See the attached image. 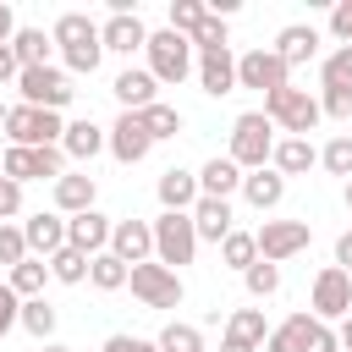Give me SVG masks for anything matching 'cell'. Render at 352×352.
<instances>
[{
    "label": "cell",
    "mask_w": 352,
    "mask_h": 352,
    "mask_svg": "<svg viewBox=\"0 0 352 352\" xmlns=\"http://www.w3.org/2000/svg\"><path fill=\"white\" fill-rule=\"evenodd\" d=\"M275 121L264 116V110H242L236 121H231V160L242 165V170H264L270 165V154H275Z\"/></svg>",
    "instance_id": "obj_1"
},
{
    "label": "cell",
    "mask_w": 352,
    "mask_h": 352,
    "mask_svg": "<svg viewBox=\"0 0 352 352\" xmlns=\"http://www.w3.org/2000/svg\"><path fill=\"white\" fill-rule=\"evenodd\" d=\"M264 352H341V341H336V330H330L324 319H314V314H292L286 324L270 330Z\"/></svg>",
    "instance_id": "obj_2"
},
{
    "label": "cell",
    "mask_w": 352,
    "mask_h": 352,
    "mask_svg": "<svg viewBox=\"0 0 352 352\" xmlns=\"http://www.w3.org/2000/svg\"><path fill=\"white\" fill-rule=\"evenodd\" d=\"M264 116H270L286 138H308V132L324 121V110H319V99H314L308 88H280V94H270V99H264Z\"/></svg>",
    "instance_id": "obj_3"
},
{
    "label": "cell",
    "mask_w": 352,
    "mask_h": 352,
    "mask_svg": "<svg viewBox=\"0 0 352 352\" xmlns=\"http://www.w3.org/2000/svg\"><path fill=\"white\" fill-rule=\"evenodd\" d=\"M6 138H11V148H50V143L66 138V121H60V110L11 104V116H6Z\"/></svg>",
    "instance_id": "obj_4"
},
{
    "label": "cell",
    "mask_w": 352,
    "mask_h": 352,
    "mask_svg": "<svg viewBox=\"0 0 352 352\" xmlns=\"http://www.w3.org/2000/svg\"><path fill=\"white\" fill-rule=\"evenodd\" d=\"M0 176L11 182H60L66 176V148L50 143V148H6L0 154Z\"/></svg>",
    "instance_id": "obj_5"
},
{
    "label": "cell",
    "mask_w": 352,
    "mask_h": 352,
    "mask_svg": "<svg viewBox=\"0 0 352 352\" xmlns=\"http://www.w3.org/2000/svg\"><path fill=\"white\" fill-rule=\"evenodd\" d=\"M148 72H154V82H182L187 72H192V38H182V33H170V28H160V33H148Z\"/></svg>",
    "instance_id": "obj_6"
},
{
    "label": "cell",
    "mask_w": 352,
    "mask_h": 352,
    "mask_svg": "<svg viewBox=\"0 0 352 352\" xmlns=\"http://www.w3.org/2000/svg\"><path fill=\"white\" fill-rule=\"evenodd\" d=\"M16 88H22V104H33V110H66V104L77 99L72 77H66L60 66H28V72L16 77Z\"/></svg>",
    "instance_id": "obj_7"
},
{
    "label": "cell",
    "mask_w": 352,
    "mask_h": 352,
    "mask_svg": "<svg viewBox=\"0 0 352 352\" xmlns=\"http://www.w3.org/2000/svg\"><path fill=\"white\" fill-rule=\"evenodd\" d=\"M192 253H198V231H192V214H160L154 220V258L165 264V270H182V264H192Z\"/></svg>",
    "instance_id": "obj_8"
},
{
    "label": "cell",
    "mask_w": 352,
    "mask_h": 352,
    "mask_svg": "<svg viewBox=\"0 0 352 352\" xmlns=\"http://www.w3.org/2000/svg\"><path fill=\"white\" fill-rule=\"evenodd\" d=\"M236 88H258L264 99L270 94H280V88H292V66L275 55V50H248V55H236Z\"/></svg>",
    "instance_id": "obj_9"
},
{
    "label": "cell",
    "mask_w": 352,
    "mask_h": 352,
    "mask_svg": "<svg viewBox=\"0 0 352 352\" xmlns=\"http://www.w3.org/2000/svg\"><path fill=\"white\" fill-rule=\"evenodd\" d=\"M132 297L143 302V308H182V275L176 270H165L160 258H148V264H132Z\"/></svg>",
    "instance_id": "obj_10"
},
{
    "label": "cell",
    "mask_w": 352,
    "mask_h": 352,
    "mask_svg": "<svg viewBox=\"0 0 352 352\" xmlns=\"http://www.w3.org/2000/svg\"><path fill=\"white\" fill-rule=\"evenodd\" d=\"M253 236H258V258H264V264H286V258H297V253L314 242L308 220H264Z\"/></svg>",
    "instance_id": "obj_11"
},
{
    "label": "cell",
    "mask_w": 352,
    "mask_h": 352,
    "mask_svg": "<svg viewBox=\"0 0 352 352\" xmlns=\"http://www.w3.org/2000/svg\"><path fill=\"white\" fill-rule=\"evenodd\" d=\"M352 314V275L341 270V264H324L319 275H314V319H346Z\"/></svg>",
    "instance_id": "obj_12"
},
{
    "label": "cell",
    "mask_w": 352,
    "mask_h": 352,
    "mask_svg": "<svg viewBox=\"0 0 352 352\" xmlns=\"http://www.w3.org/2000/svg\"><path fill=\"white\" fill-rule=\"evenodd\" d=\"M110 231H116V220H110V214H99V209L72 214V220H66V248H77V253L99 258V253H110Z\"/></svg>",
    "instance_id": "obj_13"
},
{
    "label": "cell",
    "mask_w": 352,
    "mask_h": 352,
    "mask_svg": "<svg viewBox=\"0 0 352 352\" xmlns=\"http://www.w3.org/2000/svg\"><path fill=\"white\" fill-rule=\"evenodd\" d=\"M110 253H116L126 270H132V264H148V258H154V220H116Z\"/></svg>",
    "instance_id": "obj_14"
},
{
    "label": "cell",
    "mask_w": 352,
    "mask_h": 352,
    "mask_svg": "<svg viewBox=\"0 0 352 352\" xmlns=\"http://www.w3.org/2000/svg\"><path fill=\"white\" fill-rule=\"evenodd\" d=\"M148 148H154V138H148L143 116L121 110V116H116V126H110V154H116L121 165H138V160H148Z\"/></svg>",
    "instance_id": "obj_15"
},
{
    "label": "cell",
    "mask_w": 352,
    "mask_h": 352,
    "mask_svg": "<svg viewBox=\"0 0 352 352\" xmlns=\"http://www.w3.org/2000/svg\"><path fill=\"white\" fill-rule=\"evenodd\" d=\"M99 38L110 55H132V50H148V28L138 11H110V22H99Z\"/></svg>",
    "instance_id": "obj_16"
},
{
    "label": "cell",
    "mask_w": 352,
    "mask_h": 352,
    "mask_svg": "<svg viewBox=\"0 0 352 352\" xmlns=\"http://www.w3.org/2000/svg\"><path fill=\"white\" fill-rule=\"evenodd\" d=\"M198 88H204L209 99H226V94H236V55H231V44H226V50H209V55H198Z\"/></svg>",
    "instance_id": "obj_17"
},
{
    "label": "cell",
    "mask_w": 352,
    "mask_h": 352,
    "mask_svg": "<svg viewBox=\"0 0 352 352\" xmlns=\"http://www.w3.org/2000/svg\"><path fill=\"white\" fill-rule=\"evenodd\" d=\"M22 236H28V253L50 264V258H55V253L66 248V220H60V214H44V209H38V214H28V220H22Z\"/></svg>",
    "instance_id": "obj_18"
},
{
    "label": "cell",
    "mask_w": 352,
    "mask_h": 352,
    "mask_svg": "<svg viewBox=\"0 0 352 352\" xmlns=\"http://www.w3.org/2000/svg\"><path fill=\"white\" fill-rule=\"evenodd\" d=\"M242 176H248V170H242L231 154H226V160L214 154V160L198 170V192H204V198H226V204H231V192H242Z\"/></svg>",
    "instance_id": "obj_19"
},
{
    "label": "cell",
    "mask_w": 352,
    "mask_h": 352,
    "mask_svg": "<svg viewBox=\"0 0 352 352\" xmlns=\"http://www.w3.org/2000/svg\"><path fill=\"white\" fill-rule=\"evenodd\" d=\"M60 148H66L72 160H82V165H88L99 148H110V126H99V121H88V116H82V121H66Z\"/></svg>",
    "instance_id": "obj_20"
},
{
    "label": "cell",
    "mask_w": 352,
    "mask_h": 352,
    "mask_svg": "<svg viewBox=\"0 0 352 352\" xmlns=\"http://www.w3.org/2000/svg\"><path fill=\"white\" fill-rule=\"evenodd\" d=\"M204 192H198V176L192 170H182V165H170L165 176H160V204L170 209V214H192V204H198Z\"/></svg>",
    "instance_id": "obj_21"
},
{
    "label": "cell",
    "mask_w": 352,
    "mask_h": 352,
    "mask_svg": "<svg viewBox=\"0 0 352 352\" xmlns=\"http://www.w3.org/2000/svg\"><path fill=\"white\" fill-rule=\"evenodd\" d=\"M192 231H198V242H226L236 226H231V204L226 198H198L192 204Z\"/></svg>",
    "instance_id": "obj_22"
},
{
    "label": "cell",
    "mask_w": 352,
    "mask_h": 352,
    "mask_svg": "<svg viewBox=\"0 0 352 352\" xmlns=\"http://www.w3.org/2000/svg\"><path fill=\"white\" fill-rule=\"evenodd\" d=\"M154 88H160V82H154V72H138V66H126V72L110 82V94H116V99H121V110H132V116L154 104Z\"/></svg>",
    "instance_id": "obj_23"
},
{
    "label": "cell",
    "mask_w": 352,
    "mask_h": 352,
    "mask_svg": "<svg viewBox=\"0 0 352 352\" xmlns=\"http://www.w3.org/2000/svg\"><path fill=\"white\" fill-rule=\"evenodd\" d=\"M94 192H99V187H94L88 170H66V176L55 182V209H60V214H88V209H94Z\"/></svg>",
    "instance_id": "obj_24"
},
{
    "label": "cell",
    "mask_w": 352,
    "mask_h": 352,
    "mask_svg": "<svg viewBox=\"0 0 352 352\" xmlns=\"http://www.w3.org/2000/svg\"><path fill=\"white\" fill-rule=\"evenodd\" d=\"M50 38L60 44V55H66V50H82V44H104V38H99V22H94V16H82V11H66V16H55Z\"/></svg>",
    "instance_id": "obj_25"
},
{
    "label": "cell",
    "mask_w": 352,
    "mask_h": 352,
    "mask_svg": "<svg viewBox=\"0 0 352 352\" xmlns=\"http://www.w3.org/2000/svg\"><path fill=\"white\" fill-rule=\"evenodd\" d=\"M242 198H248L253 209H275V204L286 198V176H280L275 165H264V170H248V176H242Z\"/></svg>",
    "instance_id": "obj_26"
},
{
    "label": "cell",
    "mask_w": 352,
    "mask_h": 352,
    "mask_svg": "<svg viewBox=\"0 0 352 352\" xmlns=\"http://www.w3.org/2000/svg\"><path fill=\"white\" fill-rule=\"evenodd\" d=\"M275 55H280L286 66H302V60H314V55H319V33H314V28H302V22H292V28H280V33H275Z\"/></svg>",
    "instance_id": "obj_27"
},
{
    "label": "cell",
    "mask_w": 352,
    "mask_h": 352,
    "mask_svg": "<svg viewBox=\"0 0 352 352\" xmlns=\"http://www.w3.org/2000/svg\"><path fill=\"white\" fill-rule=\"evenodd\" d=\"M270 165H275L280 176H302V170H314V165H319V148H314L308 138H280V143H275V154H270Z\"/></svg>",
    "instance_id": "obj_28"
},
{
    "label": "cell",
    "mask_w": 352,
    "mask_h": 352,
    "mask_svg": "<svg viewBox=\"0 0 352 352\" xmlns=\"http://www.w3.org/2000/svg\"><path fill=\"white\" fill-rule=\"evenodd\" d=\"M50 44H55V38H50L44 28H16V38H11L22 72H28V66H50Z\"/></svg>",
    "instance_id": "obj_29"
},
{
    "label": "cell",
    "mask_w": 352,
    "mask_h": 352,
    "mask_svg": "<svg viewBox=\"0 0 352 352\" xmlns=\"http://www.w3.org/2000/svg\"><path fill=\"white\" fill-rule=\"evenodd\" d=\"M226 336H231V341H248V346H264V341H270L264 308H236V314L226 319Z\"/></svg>",
    "instance_id": "obj_30"
},
{
    "label": "cell",
    "mask_w": 352,
    "mask_h": 352,
    "mask_svg": "<svg viewBox=\"0 0 352 352\" xmlns=\"http://www.w3.org/2000/svg\"><path fill=\"white\" fill-rule=\"evenodd\" d=\"M44 280H50V264H44V258H22V264L11 270V280H6V286L28 302V297H44Z\"/></svg>",
    "instance_id": "obj_31"
},
{
    "label": "cell",
    "mask_w": 352,
    "mask_h": 352,
    "mask_svg": "<svg viewBox=\"0 0 352 352\" xmlns=\"http://www.w3.org/2000/svg\"><path fill=\"white\" fill-rule=\"evenodd\" d=\"M220 258H226L231 270H242V275H248V270L258 264V236H253V231H231V236L220 242Z\"/></svg>",
    "instance_id": "obj_32"
},
{
    "label": "cell",
    "mask_w": 352,
    "mask_h": 352,
    "mask_svg": "<svg viewBox=\"0 0 352 352\" xmlns=\"http://www.w3.org/2000/svg\"><path fill=\"white\" fill-rule=\"evenodd\" d=\"M88 253H77V248H60L55 258H50V280H60V286H82L88 280Z\"/></svg>",
    "instance_id": "obj_33"
},
{
    "label": "cell",
    "mask_w": 352,
    "mask_h": 352,
    "mask_svg": "<svg viewBox=\"0 0 352 352\" xmlns=\"http://www.w3.org/2000/svg\"><path fill=\"white\" fill-rule=\"evenodd\" d=\"M204 22H209V6H204V0H170V22H165L170 33L192 38V33L204 28Z\"/></svg>",
    "instance_id": "obj_34"
},
{
    "label": "cell",
    "mask_w": 352,
    "mask_h": 352,
    "mask_svg": "<svg viewBox=\"0 0 352 352\" xmlns=\"http://www.w3.org/2000/svg\"><path fill=\"white\" fill-rule=\"evenodd\" d=\"M88 280H94L99 292H121V286L132 280V270H126V264H121L116 253H99V258L88 264Z\"/></svg>",
    "instance_id": "obj_35"
},
{
    "label": "cell",
    "mask_w": 352,
    "mask_h": 352,
    "mask_svg": "<svg viewBox=\"0 0 352 352\" xmlns=\"http://www.w3.org/2000/svg\"><path fill=\"white\" fill-rule=\"evenodd\" d=\"M160 352H204V330L198 324H182V319H170L165 330H160V341H154Z\"/></svg>",
    "instance_id": "obj_36"
},
{
    "label": "cell",
    "mask_w": 352,
    "mask_h": 352,
    "mask_svg": "<svg viewBox=\"0 0 352 352\" xmlns=\"http://www.w3.org/2000/svg\"><path fill=\"white\" fill-rule=\"evenodd\" d=\"M138 116H143V126H148V138H154V143L182 132V110H176V104H160V99H154V104H148V110H138Z\"/></svg>",
    "instance_id": "obj_37"
},
{
    "label": "cell",
    "mask_w": 352,
    "mask_h": 352,
    "mask_svg": "<svg viewBox=\"0 0 352 352\" xmlns=\"http://www.w3.org/2000/svg\"><path fill=\"white\" fill-rule=\"evenodd\" d=\"M319 88H352V44L330 50L324 66H319Z\"/></svg>",
    "instance_id": "obj_38"
},
{
    "label": "cell",
    "mask_w": 352,
    "mask_h": 352,
    "mask_svg": "<svg viewBox=\"0 0 352 352\" xmlns=\"http://www.w3.org/2000/svg\"><path fill=\"white\" fill-rule=\"evenodd\" d=\"M22 330L38 336V341H50V336H55V308H50L44 297H28V302H22Z\"/></svg>",
    "instance_id": "obj_39"
},
{
    "label": "cell",
    "mask_w": 352,
    "mask_h": 352,
    "mask_svg": "<svg viewBox=\"0 0 352 352\" xmlns=\"http://www.w3.org/2000/svg\"><path fill=\"white\" fill-rule=\"evenodd\" d=\"M242 280H248V297H258V302H264V297H275V292H280V264H264V258H258Z\"/></svg>",
    "instance_id": "obj_40"
},
{
    "label": "cell",
    "mask_w": 352,
    "mask_h": 352,
    "mask_svg": "<svg viewBox=\"0 0 352 352\" xmlns=\"http://www.w3.org/2000/svg\"><path fill=\"white\" fill-rule=\"evenodd\" d=\"M319 165H324L330 176H346V182H352V138H346V132H341V138H330V143H324V154H319Z\"/></svg>",
    "instance_id": "obj_41"
},
{
    "label": "cell",
    "mask_w": 352,
    "mask_h": 352,
    "mask_svg": "<svg viewBox=\"0 0 352 352\" xmlns=\"http://www.w3.org/2000/svg\"><path fill=\"white\" fill-rule=\"evenodd\" d=\"M22 258H33V253H28V236H22V226H11V220H6V226H0V264H6V270H16Z\"/></svg>",
    "instance_id": "obj_42"
},
{
    "label": "cell",
    "mask_w": 352,
    "mask_h": 352,
    "mask_svg": "<svg viewBox=\"0 0 352 352\" xmlns=\"http://www.w3.org/2000/svg\"><path fill=\"white\" fill-rule=\"evenodd\" d=\"M319 110H324L330 121H352V88H324V94H319Z\"/></svg>",
    "instance_id": "obj_43"
},
{
    "label": "cell",
    "mask_w": 352,
    "mask_h": 352,
    "mask_svg": "<svg viewBox=\"0 0 352 352\" xmlns=\"http://www.w3.org/2000/svg\"><path fill=\"white\" fill-rule=\"evenodd\" d=\"M192 50H198V55H209V50H226V22H220V16H209V22L192 33Z\"/></svg>",
    "instance_id": "obj_44"
},
{
    "label": "cell",
    "mask_w": 352,
    "mask_h": 352,
    "mask_svg": "<svg viewBox=\"0 0 352 352\" xmlns=\"http://www.w3.org/2000/svg\"><path fill=\"white\" fill-rule=\"evenodd\" d=\"M11 324H22V297H16V292L0 280V336H6Z\"/></svg>",
    "instance_id": "obj_45"
},
{
    "label": "cell",
    "mask_w": 352,
    "mask_h": 352,
    "mask_svg": "<svg viewBox=\"0 0 352 352\" xmlns=\"http://www.w3.org/2000/svg\"><path fill=\"white\" fill-rule=\"evenodd\" d=\"M22 209V182H11V176H0V226L11 220Z\"/></svg>",
    "instance_id": "obj_46"
},
{
    "label": "cell",
    "mask_w": 352,
    "mask_h": 352,
    "mask_svg": "<svg viewBox=\"0 0 352 352\" xmlns=\"http://www.w3.org/2000/svg\"><path fill=\"white\" fill-rule=\"evenodd\" d=\"M330 33H336L341 44H352V0H336V6H330Z\"/></svg>",
    "instance_id": "obj_47"
},
{
    "label": "cell",
    "mask_w": 352,
    "mask_h": 352,
    "mask_svg": "<svg viewBox=\"0 0 352 352\" xmlns=\"http://www.w3.org/2000/svg\"><path fill=\"white\" fill-rule=\"evenodd\" d=\"M99 352H154V341H138V336L116 330V336H104V346H99Z\"/></svg>",
    "instance_id": "obj_48"
},
{
    "label": "cell",
    "mask_w": 352,
    "mask_h": 352,
    "mask_svg": "<svg viewBox=\"0 0 352 352\" xmlns=\"http://www.w3.org/2000/svg\"><path fill=\"white\" fill-rule=\"evenodd\" d=\"M16 77H22V60L11 44H0V82H16Z\"/></svg>",
    "instance_id": "obj_49"
},
{
    "label": "cell",
    "mask_w": 352,
    "mask_h": 352,
    "mask_svg": "<svg viewBox=\"0 0 352 352\" xmlns=\"http://www.w3.org/2000/svg\"><path fill=\"white\" fill-rule=\"evenodd\" d=\"M336 264L352 275V231H341V236H336Z\"/></svg>",
    "instance_id": "obj_50"
},
{
    "label": "cell",
    "mask_w": 352,
    "mask_h": 352,
    "mask_svg": "<svg viewBox=\"0 0 352 352\" xmlns=\"http://www.w3.org/2000/svg\"><path fill=\"white\" fill-rule=\"evenodd\" d=\"M11 38H16V11L0 0V44H11Z\"/></svg>",
    "instance_id": "obj_51"
},
{
    "label": "cell",
    "mask_w": 352,
    "mask_h": 352,
    "mask_svg": "<svg viewBox=\"0 0 352 352\" xmlns=\"http://www.w3.org/2000/svg\"><path fill=\"white\" fill-rule=\"evenodd\" d=\"M336 341H341V352H352V314L341 319V330H336Z\"/></svg>",
    "instance_id": "obj_52"
},
{
    "label": "cell",
    "mask_w": 352,
    "mask_h": 352,
    "mask_svg": "<svg viewBox=\"0 0 352 352\" xmlns=\"http://www.w3.org/2000/svg\"><path fill=\"white\" fill-rule=\"evenodd\" d=\"M220 352H258V346H248V341H231V336H226V341H220Z\"/></svg>",
    "instance_id": "obj_53"
},
{
    "label": "cell",
    "mask_w": 352,
    "mask_h": 352,
    "mask_svg": "<svg viewBox=\"0 0 352 352\" xmlns=\"http://www.w3.org/2000/svg\"><path fill=\"white\" fill-rule=\"evenodd\" d=\"M44 352H72V346H60V341H44Z\"/></svg>",
    "instance_id": "obj_54"
},
{
    "label": "cell",
    "mask_w": 352,
    "mask_h": 352,
    "mask_svg": "<svg viewBox=\"0 0 352 352\" xmlns=\"http://www.w3.org/2000/svg\"><path fill=\"white\" fill-rule=\"evenodd\" d=\"M6 116H11V104H6V99H0V126H6Z\"/></svg>",
    "instance_id": "obj_55"
},
{
    "label": "cell",
    "mask_w": 352,
    "mask_h": 352,
    "mask_svg": "<svg viewBox=\"0 0 352 352\" xmlns=\"http://www.w3.org/2000/svg\"><path fill=\"white\" fill-rule=\"evenodd\" d=\"M346 209H352V182H346Z\"/></svg>",
    "instance_id": "obj_56"
},
{
    "label": "cell",
    "mask_w": 352,
    "mask_h": 352,
    "mask_svg": "<svg viewBox=\"0 0 352 352\" xmlns=\"http://www.w3.org/2000/svg\"><path fill=\"white\" fill-rule=\"evenodd\" d=\"M154 352H160V346H154Z\"/></svg>",
    "instance_id": "obj_57"
}]
</instances>
